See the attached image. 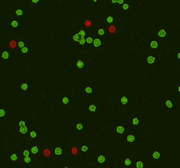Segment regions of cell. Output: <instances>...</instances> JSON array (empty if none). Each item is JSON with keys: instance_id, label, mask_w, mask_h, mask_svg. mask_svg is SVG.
Returning a JSON list of instances; mask_svg holds the SVG:
<instances>
[{"instance_id": "obj_19", "label": "cell", "mask_w": 180, "mask_h": 168, "mask_svg": "<svg viewBox=\"0 0 180 168\" xmlns=\"http://www.w3.org/2000/svg\"><path fill=\"white\" fill-rule=\"evenodd\" d=\"M6 47L10 50H13V51H19L18 48V39H9L6 43Z\"/></svg>"}, {"instance_id": "obj_8", "label": "cell", "mask_w": 180, "mask_h": 168, "mask_svg": "<svg viewBox=\"0 0 180 168\" xmlns=\"http://www.w3.org/2000/svg\"><path fill=\"white\" fill-rule=\"evenodd\" d=\"M123 137H124L123 145H125V146H134L135 145V136L126 133Z\"/></svg>"}, {"instance_id": "obj_30", "label": "cell", "mask_w": 180, "mask_h": 168, "mask_svg": "<svg viewBox=\"0 0 180 168\" xmlns=\"http://www.w3.org/2000/svg\"><path fill=\"white\" fill-rule=\"evenodd\" d=\"M42 154L44 157L46 158H52L53 157V151H52V147L51 146H45L41 150Z\"/></svg>"}, {"instance_id": "obj_13", "label": "cell", "mask_w": 180, "mask_h": 168, "mask_svg": "<svg viewBox=\"0 0 180 168\" xmlns=\"http://www.w3.org/2000/svg\"><path fill=\"white\" fill-rule=\"evenodd\" d=\"M84 91L85 95H90V96H96L97 95V90H96V86L94 84H90L86 83L84 85Z\"/></svg>"}, {"instance_id": "obj_6", "label": "cell", "mask_w": 180, "mask_h": 168, "mask_svg": "<svg viewBox=\"0 0 180 168\" xmlns=\"http://www.w3.org/2000/svg\"><path fill=\"white\" fill-rule=\"evenodd\" d=\"M102 47V39L98 37L97 35H95V39L93 43L90 46V51L91 52H98L100 51Z\"/></svg>"}, {"instance_id": "obj_47", "label": "cell", "mask_w": 180, "mask_h": 168, "mask_svg": "<svg viewBox=\"0 0 180 168\" xmlns=\"http://www.w3.org/2000/svg\"><path fill=\"white\" fill-rule=\"evenodd\" d=\"M174 60L177 62H180V50H175Z\"/></svg>"}, {"instance_id": "obj_31", "label": "cell", "mask_w": 180, "mask_h": 168, "mask_svg": "<svg viewBox=\"0 0 180 168\" xmlns=\"http://www.w3.org/2000/svg\"><path fill=\"white\" fill-rule=\"evenodd\" d=\"M10 27L12 28H16V29H21L23 28V24L19 23V22L17 20V18H11V23H10Z\"/></svg>"}, {"instance_id": "obj_26", "label": "cell", "mask_w": 180, "mask_h": 168, "mask_svg": "<svg viewBox=\"0 0 180 168\" xmlns=\"http://www.w3.org/2000/svg\"><path fill=\"white\" fill-rule=\"evenodd\" d=\"M10 160H11V163H22V158L19 157L17 152L12 151L10 155Z\"/></svg>"}, {"instance_id": "obj_41", "label": "cell", "mask_w": 180, "mask_h": 168, "mask_svg": "<svg viewBox=\"0 0 180 168\" xmlns=\"http://www.w3.org/2000/svg\"><path fill=\"white\" fill-rule=\"evenodd\" d=\"M28 88H29V86H28L27 83H19V84H18V89L19 90L27 91Z\"/></svg>"}, {"instance_id": "obj_11", "label": "cell", "mask_w": 180, "mask_h": 168, "mask_svg": "<svg viewBox=\"0 0 180 168\" xmlns=\"http://www.w3.org/2000/svg\"><path fill=\"white\" fill-rule=\"evenodd\" d=\"M145 66L146 68H156L157 67V57L149 55L145 59Z\"/></svg>"}, {"instance_id": "obj_44", "label": "cell", "mask_w": 180, "mask_h": 168, "mask_svg": "<svg viewBox=\"0 0 180 168\" xmlns=\"http://www.w3.org/2000/svg\"><path fill=\"white\" fill-rule=\"evenodd\" d=\"M41 0H28V5L29 6H39Z\"/></svg>"}, {"instance_id": "obj_55", "label": "cell", "mask_w": 180, "mask_h": 168, "mask_svg": "<svg viewBox=\"0 0 180 168\" xmlns=\"http://www.w3.org/2000/svg\"><path fill=\"white\" fill-rule=\"evenodd\" d=\"M1 168H5V167H1Z\"/></svg>"}, {"instance_id": "obj_38", "label": "cell", "mask_w": 180, "mask_h": 168, "mask_svg": "<svg viewBox=\"0 0 180 168\" xmlns=\"http://www.w3.org/2000/svg\"><path fill=\"white\" fill-rule=\"evenodd\" d=\"M33 158L32 155L30 156H23L22 158V163L23 164H30L33 161Z\"/></svg>"}, {"instance_id": "obj_50", "label": "cell", "mask_w": 180, "mask_h": 168, "mask_svg": "<svg viewBox=\"0 0 180 168\" xmlns=\"http://www.w3.org/2000/svg\"><path fill=\"white\" fill-rule=\"evenodd\" d=\"M76 45H80V46H84V45H87L86 44V39L85 38H81L80 40L76 43Z\"/></svg>"}, {"instance_id": "obj_33", "label": "cell", "mask_w": 180, "mask_h": 168, "mask_svg": "<svg viewBox=\"0 0 180 168\" xmlns=\"http://www.w3.org/2000/svg\"><path fill=\"white\" fill-rule=\"evenodd\" d=\"M91 29L89 28H79L78 29V34L81 38H86V36L90 34Z\"/></svg>"}, {"instance_id": "obj_3", "label": "cell", "mask_w": 180, "mask_h": 168, "mask_svg": "<svg viewBox=\"0 0 180 168\" xmlns=\"http://www.w3.org/2000/svg\"><path fill=\"white\" fill-rule=\"evenodd\" d=\"M107 156H108L107 152H95V155H94V160L95 162L99 163V164L106 163L108 161Z\"/></svg>"}, {"instance_id": "obj_23", "label": "cell", "mask_w": 180, "mask_h": 168, "mask_svg": "<svg viewBox=\"0 0 180 168\" xmlns=\"http://www.w3.org/2000/svg\"><path fill=\"white\" fill-rule=\"evenodd\" d=\"M106 34H107V33H106L105 29H104V28L99 27V28H97V29H96V33H95V35H97V36L99 37L101 39H107Z\"/></svg>"}, {"instance_id": "obj_32", "label": "cell", "mask_w": 180, "mask_h": 168, "mask_svg": "<svg viewBox=\"0 0 180 168\" xmlns=\"http://www.w3.org/2000/svg\"><path fill=\"white\" fill-rule=\"evenodd\" d=\"M17 128L18 127H23V126H28V119L27 117H23V118H17Z\"/></svg>"}, {"instance_id": "obj_17", "label": "cell", "mask_w": 180, "mask_h": 168, "mask_svg": "<svg viewBox=\"0 0 180 168\" xmlns=\"http://www.w3.org/2000/svg\"><path fill=\"white\" fill-rule=\"evenodd\" d=\"M118 27H119L118 22L114 23V24H111V25H106L105 31L108 34H115L118 32Z\"/></svg>"}, {"instance_id": "obj_29", "label": "cell", "mask_w": 180, "mask_h": 168, "mask_svg": "<svg viewBox=\"0 0 180 168\" xmlns=\"http://www.w3.org/2000/svg\"><path fill=\"white\" fill-rule=\"evenodd\" d=\"M163 105L168 108L169 112H172L173 109H174L175 101L174 100H165L163 102Z\"/></svg>"}, {"instance_id": "obj_21", "label": "cell", "mask_w": 180, "mask_h": 168, "mask_svg": "<svg viewBox=\"0 0 180 168\" xmlns=\"http://www.w3.org/2000/svg\"><path fill=\"white\" fill-rule=\"evenodd\" d=\"M29 149H30V152H31V155L33 157H38L40 155V153L41 152V148L38 146V145H29Z\"/></svg>"}, {"instance_id": "obj_28", "label": "cell", "mask_w": 180, "mask_h": 168, "mask_svg": "<svg viewBox=\"0 0 180 168\" xmlns=\"http://www.w3.org/2000/svg\"><path fill=\"white\" fill-rule=\"evenodd\" d=\"M84 26L86 28L91 29L95 26V21H93V19H92L89 17H85V18H84Z\"/></svg>"}, {"instance_id": "obj_7", "label": "cell", "mask_w": 180, "mask_h": 168, "mask_svg": "<svg viewBox=\"0 0 180 168\" xmlns=\"http://www.w3.org/2000/svg\"><path fill=\"white\" fill-rule=\"evenodd\" d=\"M151 161L153 163H157V164H163L164 161L163 158V152L159 151H154L151 153Z\"/></svg>"}, {"instance_id": "obj_37", "label": "cell", "mask_w": 180, "mask_h": 168, "mask_svg": "<svg viewBox=\"0 0 180 168\" xmlns=\"http://www.w3.org/2000/svg\"><path fill=\"white\" fill-rule=\"evenodd\" d=\"M15 15L17 18H21L24 14V11H23V6H17V10L15 11Z\"/></svg>"}, {"instance_id": "obj_20", "label": "cell", "mask_w": 180, "mask_h": 168, "mask_svg": "<svg viewBox=\"0 0 180 168\" xmlns=\"http://www.w3.org/2000/svg\"><path fill=\"white\" fill-rule=\"evenodd\" d=\"M96 110H97V106H96V102L94 100H91L90 101V105L83 109V111L84 112H86V113L95 112Z\"/></svg>"}, {"instance_id": "obj_34", "label": "cell", "mask_w": 180, "mask_h": 168, "mask_svg": "<svg viewBox=\"0 0 180 168\" xmlns=\"http://www.w3.org/2000/svg\"><path fill=\"white\" fill-rule=\"evenodd\" d=\"M28 131H29L28 126H23V127H18L17 128L16 133L18 135H26V134H28Z\"/></svg>"}, {"instance_id": "obj_24", "label": "cell", "mask_w": 180, "mask_h": 168, "mask_svg": "<svg viewBox=\"0 0 180 168\" xmlns=\"http://www.w3.org/2000/svg\"><path fill=\"white\" fill-rule=\"evenodd\" d=\"M72 127L78 131V133L80 134V135H84V132H85V129H84V125H83L81 123H75V124H73L72 125Z\"/></svg>"}, {"instance_id": "obj_2", "label": "cell", "mask_w": 180, "mask_h": 168, "mask_svg": "<svg viewBox=\"0 0 180 168\" xmlns=\"http://www.w3.org/2000/svg\"><path fill=\"white\" fill-rule=\"evenodd\" d=\"M133 168H147V158L141 156L132 157Z\"/></svg>"}, {"instance_id": "obj_27", "label": "cell", "mask_w": 180, "mask_h": 168, "mask_svg": "<svg viewBox=\"0 0 180 168\" xmlns=\"http://www.w3.org/2000/svg\"><path fill=\"white\" fill-rule=\"evenodd\" d=\"M123 168L133 167V159L132 158H129L127 155H125L123 157Z\"/></svg>"}, {"instance_id": "obj_36", "label": "cell", "mask_w": 180, "mask_h": 168, "mask_svg": "<svg viewBox=\"0 0 180 168\" xmlns=\"http://www.w3.org/2000/svg\"><path fill=\"white\" fill-rule=\"evenodd\" d=\"M106 21V25H111V24H114V23H117L118 22V17L115 16H109L106 18L105 19Z\"/></svg>"}, {"instance_id": "obj_42", "label": "cell", "mask_w": 180, "mask_h": 168, "mask_svg": "<svg viewBox=\"0 0 180 168\" xmlns=\"http://www.w3.org/2000/svg\"><path fill=\"white\" fill-rule=\"evenodd\" d=\"M80 39H81V37H80V35L78 34V33H75V34H73V36H72V40H73V45L74 46H76V43L80 40Z\"/></svg>"}, {"instance_id": "obj_5", "label": "cell", "mask_w": 180, "mask_h": 168, "mask_svg": "<svg viewBox=\"0 0 180 168\" xmlns=\"http://www.w3.org/2000/svg\"><path fill=\"white\" fill-rule=\"evenodd\" d=\"M145 42H146V51L151 52V51H156L158 48V42L156 39H147Z\"/></svg>"}, {"instance_id": "obj_43", "label": "cell", "mask_w": 180, "mask_h": 168, "mask_svg": "<svg viewBox=\"0 0 180 168\" xmlns=\"http://www.w3.org/2000/svg\"><path fill=\"white\" fill-rule=\"evenodd\" d=\"M79 147V150L81 152H89L91 150V145H78Z\"/></svg>"}, {"instance_id": "obj_9", "label": "cell", "mask_w": 180, "mask_h": 168, "mask_svg": "<svg viewBox=\"0 0 180 168\" xmlns=\"http://www.w3.org/2000/svg\"><path fill=\"white\" fill-rule=\"evenodd\" d=\"M128 122H129V129L130 130H135L141 127L142 125V119L139 117H130L128 118Z\"/></svg>"}, {"instance_id": "obj_16", "label": "cell", "mask_w": 180, "mask_h": 168, "mask_svg": "<svg viewBox=\"0 0 180 168\" xmlns=\"http://www.w3.org/2000/svg\"><path fill=\"white\" fill-rule=\"evenodd\" d=\"M40 136V131H39L38 129H31L29 130L28 133V139L29 141H33V140H35L37 139Z\"/></svg>"}, {"instance_id": "obj_40", "label": "cell", "mask_w": 180, "mask_h": 168, "mask_svg": "<svg viewBox=\"0 0 180 168\" xmlns=\"http://www.w3.org/2000/svg\"><path fill=\"white\" fill-rule=\"evenodd\" d=\"M94 39H95V34H91L90 33L89 35L86 36V38H85V39H86V44L89 45V46H91L93 43V41H94Z\"/></svg>"}, {"instance_id": "obj_25", "label": "cell", "mask_w": 180, "mask_h": 168, "mask_svg": "<svg viewBox=\"0 0 180 168\" xmlns=\"http://www.w3.org/2000/svg\"><path fill=\"white\" fill-rule=\"evenodd\" d=\"M132 8L131 5H130V3H129V1H127V0H126L125 2L121 5V6H118V11H129L130 9Z\"/></svg>"}, {"instance_id": "obj_1", "label": "cell", "mask_w": 180, "mask_h": 168, "mask_svg": "<svg viewBox=\"0 0 180 168\" xmlns=\"http://www.w3.org/2000/svg\"><path fill=\"white\" fill-rule=\"evenodd\" d=\"M112 130L113 133L114 135H126V133H129L130 129H126L124 128L123 125L119 124V123H113L112 124Z\"/></svg>"}, {"instance_id": "obj_39", "label": "cell", "mask_w": 180, "mask_h": 168, "mask_svg": "<svg viewBox=\"0 0 180 168\" xmlns=\"http://www.w3.org/2000/svg\"><path fill=\"white\" fill-rule=\"evenodd\" d=\"M21 152L22 154H23V156H30V155H31V152H30L29 147L26 146V145H22Z\"/></svg>"}, {"instance_id": "obj_54", "label": "cell", "mask_w": 180, "mask_h": 168, "mask_svg": "<svg viewBox=\"0 0 180 168\" xmlns=\"http://www.w3.org/2000/svg\"><path fill=\"white\" fill-rule=\"evenodd\" d=\"M43 168H48V167H43Z\"/></svg>"}, {"instance_id": "obj_22", "label": "cell", "mask_w": 180, "mask_h": 168, "mask_svg": "<svg viewBox=\"0 0 180 168\" xmlns=\"http://www.w3.org/2000/svg\"><path fill=\"white\" fill-rule=\"evenodd\" d=\"M52 151H53V157L58 158L62 156V148L61 145H53Z\"/></svg>"}, {"instance_id": "obj_53", "label": "cell", "mask_w": 180, "mask_h": 168, "mask_svg": "<svg viewBox=\"0 0 180 168\" xmlns=\"http://www.w3.org/2000/svg\"><path fill=\"white\" fill-rule=\"evenodd\" d=\"M110 3H112L113 6H117V1L118 0H108Z\"/></svg>"}, {"instance_id": "obj_14", "label": "cell", "mask_w": 180, "mask_h": 168, "mask_svg": "<svg viewBox=\"0 0 180 168\" xmlns=\"http://www.w3.org/2000/svg\"><path fill=\"white\" fill-rule=\"evenodd\" d=\"M169 29L164 27V28H159L156 31V37L158 39H162L164 40H169Z\"/></svg>"}, {"instance_id": "obj_49", "label": "cell", "mask_w": 180, "mask_h": 168, "mask_svg": "<svg viewBox=\"0 0 180 168\" xmlns=\"http://www.w3.org/2000/svg\"><path fill=\"white\" fill-rule=\"evenodd\" d=\"M175 96H180V84H175Z\"/></svg>"}, {"instance_id": "obj_15", "label": "cell", "mask_w": 180, "mask_h": 168, "mask_svg": "<svg viewBox=\"0 0 180 168\" xmlns=\"http://www.w3.org/2000/svg\"><path fill=\"white\" fill-rule=\"evenodd\" d=\"M61 103L63 107H72L73 106V100L71 95H64L62 96Z\"/></svg>"}, {"instance_id": "obj_52", "label": "cell", "mask_w": 180, "mask_h": 168, "mask_svg": "<svg viewBox=\"0 0 180 168\" xmlns=\"http://www.w3.org/2000/svg\"><path fill=\"white\" fill-rule=\"evenodd\" d=\"M125 1L126 0H118V1H117V6H121V5H122Z\"/></svg>"}, {"instance_id": "obj_12", "label": "cell", "mask_w": 180, "mask_h": 168, "mask_svg": "<svg viewBox=\"0 0 180 168\" xmlns=\"http://www.w3.org/2000/svg\"><path fill=\"white\" fill-rule=\"evenodd\" d=\"M84 65H85V60H84V58H83L82 56H79L77 60L73 62V66L77 68V72L80 73V74H82L84 72Z\"/></svg>"}, {"instance_id": "obj_45", "label": "cell", "mask_w": 180, "mask_h": 168, "mask_svg": "<svg viewBox=\"0 0 180 168\" xmlns=\"http://www.w3.org/2000/svg\"><path fill=\"white\" fill-rule=\"evenodd\" d=\"M101 2H102V0H90L89 4L92 6H100Z\"/></svg>"}, {"instance_id": "obj_51", "label": "cell", "mask_w": 180, "mask_h": 168, "mask_svg": "<svg viewBox=\"0 0 180 168\" xmlns=\"http://www.w3.org/2000/svg\"><path fill=\"white\" fill-rule=\"evenodd\" d=\"M61 168H72V167L70 166L69 164L66 163L65 161H62V163H61Z\"/></svg>"}, {"instance_id": "obj_10", "label": "cell", "mask_w": 180, "mask_h": 168, "mask_svg": "<svg viewBox=\"0 0 180 168\" xmlns=\"http://www.w3.org/2000/svg\"><path fill=\"white\" fill-rule=\"evenodd\" d=\"M117 103L120 107H127V106H129L130 99L127 96L119 95L117 96Z\"/></svg>"}, {"instance_id": "obj_46", "label": "cell", "mask_w": 180, "mask_h": 168, "mask_svg": "<svg viewBox=\"0 0 180 168\" xmlns=\"http://www.w3.org/2000/svg\"><path fill=\"white\" fill-rule=\"evenodd\" d=\"M6 108L3 107V106H0V119L6 118Z\"/></svg>"}, {"instance_id": "obj_48", "label": "cell", "mask_w": 180, "mask_h": 168, "mask_svg": "<svg viewBox=\"0 0 180 168\" xmlns=\"http://www.w3.org/2000/svg\"><path fill=\"white\" fill-rule=\"evenodd\" d=\"M21 53L23 56H25V57H26V56H28V53H29L28 46H26V47H24L23 48H21Z\"/></svg>"}, {"instance_id": "obj_18", "label": "cell", "mask_w": 180, "mask_h": 168, "mask_svg": "<svg viewBox=\"0 0 180 168\" xmlns=\"http://www.w3.org/2000/svg\"><path fill=\"white\" fill-rule=\"evenodd\" d=\"M69 152H70V156L71 157H78L79 153H80V150L78 145H70V149H69Z\"/></svg>"}, {"instance_id": "obj_35", "label": "cell", "mask_w": 180, "mask_h": 168, "mask_svg": "<svg viewBox=\"0 0 180 168\" xmlns=\"http://www.w3.org/2000/svg\"><path fill=\"white\" fill-rule=\"evenodd\" d=\"M28 39H18V48L19 50H21L24 47L28 46Z\"/></svg>"}, {"instance_id": "obj_4", "label": "cell", "mask_w": 180, "mask_h": 168, "mask_svg": "<svg viewBox=\"0 0 180 168\" xmlns=\"http://www.w3.org/2000/svg\"><path fill=\"white\" fill-rule=\"evenodd\" d=\"M11 51L9 48L3 49L0 51V62H11Z\"/></svg>"}]
</instances>
